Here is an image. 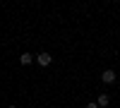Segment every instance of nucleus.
Segmentation results:
<instances>
[{
	"label": "nucleus",
	"instance_id": "obj_1",
	"mask_svg": "<svg viewBox=\"0 0 120 108\" xmlns=\"http://www.w3.org/2000/svg\"><path fill=\"white\" fill-rule=\"evenodd\" d=\"M36 63H38V65H41V67H48V65H51V63H53V55L43 51V53H38V55H36Z\"/></svg>",
	"mask_w": 120,
	"mask_h": 108
},
{
	"label": "nucleus",
	"instance_id": "obj_2",
	"mask_svg": "<svg viewBox=\"0 0 120 108\" xmlns=\"http://www.w3.org/2000/svg\"><path fill=\"white\" fill-rule=\"evenodd\" d=\"M101 82L113 84V82H115V72H113V70H103V72H101Z\"/></svg>",
	"mask_w": 120,
	"mask_h": 108
},
{
	"label": "nucleus",
	"instance_id": "obj_3",
	"mask_svg": "<svg viewBox=\"0 0 120 108\" xmlns=\"http://www.w3.org/2000/svg\"><path fill=\"white\" fill-rule=\"evenodd\" d=\"M19 63H22V65H31L34 63V55L31 53H22V55H19Z\"/></svg>",
	"mask_w": 120,
	"mask_h": 108
},
{
	"label": "nucleus",
	"instance_id": "obj_4",
	"mask_svg": "<svg viewBox=\"0 0 120 108\" xmlns=\"http://www.w3.org/2000/svg\"><path fill=\"white\" fill-rule=\"evenodd\" d=\"M96 103H98V108H106L108 103H111V99H108L106 94H101V96H98V99H96Z\"/></svg>",
	"mask_w": 120,
	"mask_h": 108
},
{
	"label": "nucleus",
	"instance_id": "obj_5",
	"mask_svg": "<svg viewBox=\"0 0 120 108\" xmlns=\"http://www.w3.org/2000/svg\"><path fill=\"white\" fill-rule=\"evenodd\" d=\"M86 108H98V103H86Z\"/></svg>",
	"mask_w": 120,
	"mask_h": 108
},
{
	"label": "nucleus",
	"instance_id": "obj_6",
	"mask_svg": "<svg viewBox=\"0 0 120 108\" xmlns=\"http://www.w3.org/2000/svg\"><path fill=\"white\" fill-rule=\"evenodd\" d=\"M7 108H15V106H7Z\"/></svg>",
	"mask_w": 120,
	"mask_h": 108
}]
</instances>
